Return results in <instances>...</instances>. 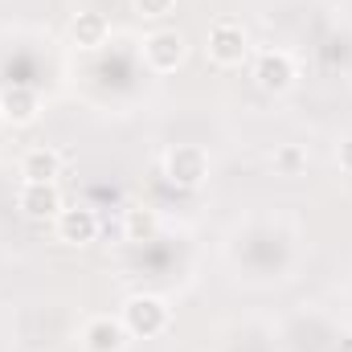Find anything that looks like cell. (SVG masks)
I'll list each match as a JSON object with an SVG mask.
<instances>
[{
	"instance_id": "1",
	"label": "cell",
	"mask_w": 352,
	"mask_h": 352,
	"mask_svg": "<svg viewBox=\"0 0 352 352\" xmlns=\"http://www.w3.org/2000/svg\"><path fill=\"white\" fill-rule=\"evenodd\" d=\"M119 320L123 328L131 332V340H156L173 328V307L164 295H152V291H135L123 299L119 307Z\"/></svg>"
},
{
	"instance_id": "2",
	"label": "cell",
	"mask_w": 352,
	"mask_h": 352,
	"mask_svg": "<svg viewBox=\"0 0 352 352\" xmlns=\"http://www.w3.org/2000/svg\"><path fill=\"white\" fill-rule=\"evenodd\" d=\"M205 50H209V62H213V66L238 70V66L250 58V33H246V25H242L238 16H217V21L209 25Z\"/></svg>"
},
{
	"instance_id": "3",
	"label": "cell",
	"mask_w": 352,
	"mask_h": 352,
	"mask_svg": "<svg viewBox=\"0 0 352 352\" xmlns=\"http://www.w3.org/2000/svg\"><path fill=\"white\" fill-rule=\"evenodd\" d=\"M140 54L152 74H176L188 58V37L180 29H152L140 45Z\"/></svg>"
},
{
	"instance_id": "4",
	"label": "cell",
	"mask_w": 352,
	"mask_h": 352,
	"mask_svg": "<svg viewBox=\"0 0 352 352\" xmlns=\"http://www.w3.org/2000/svg\"><path fill=\"white\" fill-rule=\"evenodd\" d=\"M209 152L201 144H173L164 152V176L176 188H201L209 180Z\"/></svg>"
},
{
	"instance_id": "5",
	"label": "cell",
	"mask_w": 352,
	"mask_h": 352,
	"mask_svg": "<svg viewBox=\"0 0 352 352\" xmlns=\"http://www.w3.org/2000/svg\"><path fill=\"white\" fill-rule=\"evenodd\" d=\"M254 82L263 94H287L299 82V62L291 50H263L254 58Z\"/></svg>"
},
{
	"instance_id": "6",
	"label": "cell",
	"mask_w": 352,
	"mask_h": 352,
	"mask_svg": "<svg viewBox=\"0 0 352 352\" xmlns=\"http://www.w3.org/2000/svg\"><path fill=\"white\" fill-rule=\"evenodd\" d=\"M54 234H58V242L62 246H94L98 242V234H102V221H98V213L90 209V205H66L58 217H54Z\"/></svg>"
},
{
	"instance_id": "7",
	"label": "cell",
	"mask_w": 352,
	"mask_h": 352,
	"mask_svg": "<svg viewBox=\"0 0 352 352\" xmlns=\"http://www.w3.org/2000/svg\"><path fill=\"white\" fill-rule=\"evenodd\" d=\"M131 332L123 328L119 316H90L82 324V349L87 352H127Z\"/></svg>"
},
{
	"instance_id": "8",
	"label": "cell",
	"mask_w": 352,
	"mask_h": 352,
	"mask_svg": "<svg viewBox=\"0 0 352 352\" xmlns=\"http://www.w3.org/2000/svg\"><path fill=\"white\" fill-rule=\"evenodd\" d=\"M16 209H21L25 221H54L66 209V201H62V188L58 184H21Z\"/></svg>"
},
{
	"instance_id": "9",
	"label": "cell",
	"mask_w": 352,
	"mask_h": 352,
	"mask_svg": "<svg viewBox=\"0 0 352 352\" xmlns=\"http://www.w3.org/2000/svg\"><path fill=\"white\" fill-rule=\"evenodd\" d=\"M16 168H21V184H58V176L66 168V156L50 144H37L21 156Z\"/></svg>"
},
{
	"instance_id": "10",
	"label": "cell",
	"mask_w": 352,
	"mask_h": 352,
	"mask_svg": "<svg viewBox=\"0 0 352 352\" xmlns=\"http://www.w3.org/2000/svg\"><path fill=\"white\" fill-rule=\"evenodd\" d=\"M37 115H41V94L33 87L0 90V123H8V127H33Z\"/></svg>"
},
{
	"instance_id": "11",
	"label": "cell",
	"mask_w": 352,
	"mask_h": 352,
	"mask_svg": "<svg viewBox=\"0 0 352 352\" xmlns=\"http://www.w3.org/2000/svg\"><path fill=\"white\" fill-rule=\"evenodd\" d=\"M107 37H111V21L102 16V12H74L70 16V41L78 45V50H102L107 45Z\"/></svg>"
},
{
	"instance_id": "12",
	"label": "cell",
	"mask_w": 352,
	"mask_h": 352,
	"mask_svg": "<svg viewBox=\"0 0 352 352\" xmlns=\"http://www.w3.org/2000/svg\"><path fill=\"white\" fill-rule=\"evenodd\" d=\"M160 234V213L152 205H131L123 209V238L127 242H152Z\"/></svg>"
},
{
	"instance_id": "13",
	"label": "cell",
	"mask_w": 352,
	"mask_h": 352,
	"mask_svg": "<svg viewBox=\"0 0 352 352\" xmlns=\"http://www.w3.org/2000/svg\"><path fill=\"white\" fill-rule=\"evenodd\" d=\"M274 173L278 176H303L307 173V148L303 144H278L274 156H270Z\"/></svg>"
},
{
	"instance_id": "14",
	"label": "cell",
	"mask_w": 352,
	"mask_h": 352,
	"mask_svg": "<svg viewBox=\"0 0 352 352\" xmlns=\"http://www.w3.org/2000/svg\"><path fill=\"white\" fill-rule=\"evenodd\" d=\"M140 21H168L176 12V0H131Z\"/></svg>"
},
{
	"instance_id": "15",
	"label": "cell",
	"mask_w": 352,
	"mask_h": 352,
	"mask_svg": "<svg viewBox=\"0 0 352 352\" xmlns=\"http://www.w3.org/2000/svg\"><path fill=\"white\" fill-rule=\"evenodd\" d=\"M336 160H340V168H344V173L352 176V140H344V144H340V152H336Z\"/></svg>"
}]
</instances>
